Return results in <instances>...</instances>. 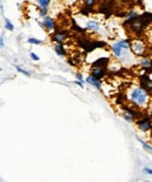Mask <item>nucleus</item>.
I'll list each match as a JSON object with an SVG mask.
<instances>
[{
    "label": "nucleus",
    "mask_w": 152,
    "mask_h": 182,
    "mask_svg": "<svg viewBox=\"0 0 152 182\" xmlns=\"http://www.w3.org/2000/svg\"><path fill=\"white\" fill-rule=\"evenodd\" d=\"M127 99L132 103L133 107L144 109L150 105V94L140 86H133L129 89Z\"/></svg>",
    "instance_id": "obj_1"
},
{
    "label": "nucleus",
    "mask_w": 152,
    "mask_h": 182,
    "mask_svg": "<svg viewBox=\"0 0 152 182\" xmlns=\"http://www.w3.org/2000/svg\"><path fill=\"white\" fill-rule=\"evenodd\" d=\"M137 128L142 133H150L152 131V119L151 116H142L136 120Z\"/></svg>",
    "instance_id": "obj_2"
},
{
    "label": "nucleus",
    "mask_w": 152,
    "mask_h": 182,
    "mask_svg": "<svg viewBox=\"0 0 152 182\" xmlns=\"http://www.w3.org/2000/svg\"><path fill=\"white\" fill-rule=\"evenodd\" d=\"M130 51L137 55V57H144L145 53H146V45L142 40L139 39H136L131 42V48Z\"/></svg>",
    "instance_id": "obj_3"
},
{
    "label": "nucleus",
    "mask_w": 152,
    "mask_h": 182,
    "mask_svg": "<svg viewBox=\"0 0 152 182\" xmlns=\"http://www.w3.org/2000/svg\"><path fill=\"white\" fill-rule=\"evenodd\" d=\"M111 52H112V54H113L116 58H117V59H122V60H124V59L128 57V54H129V51L122 48V47H120L117 42H115V44H113V45L111 46Z\"/></svg>",
    "instance_id": "obj_4"
},
{
    "label": "nucleus",
    "mask_w": 152,
    "mask_h": 182,
    "mask_svg": "<svg viewBox=\"0 0 152 182\" xmlns=\"http://www.w3.org/2000/svg\"><path fill=\"white\" fill-rule=\"evenodd\" d=\"M67 38H68V33L66 31H57L56 30L52 35V41H54L55 44H63Z\"/></svg>",
    "instance_id": "obj_5"
},
{
    "label": "nucleus",
    "mask_w": 152,
    "mask_h": 182,
    "mask_svg": "<svg viewBox=\"0 0 152 182\" xmlns=\"http://www.w3.org/2000/svg\"><path fill=\"white\" fill-rule=\"evenodd\" d=\"M106 67H93L91 68V75H94L97 79H103L106 75Z\"/></svg>",
    "instance_id": "obj_6"
},
{
    "label": "nucleus",
    "mask_w": 152,
    "mask_h": 182,
    "mask_svg": "<svg viewBox=\"0 0 152 182\" xmlns=\"http://www.w3.org/2000/svg\"><path fill=\"white\" fill-rule=\"evenodd\" d=\"M42 23H43V26L47 31H54L55 30V20L52 17H48V16L43 17Z\"/></svg>",
    "instance_id": "obj_7"
},
{
    "label": "nucleus",
    "mask_w": 152,
    "mask_h": 182,
    "mask_svg": "<svg viewBox=\"0 0 152 182\" xmlns=\"http://www.w3.org/2000/svg\"><path fill=\"white\" fill-rule=\"evenodd\" d=\"M86 81H87L89 85L94 86L96 89H102V82H101V79H97V78H95L94 75H88V76H87V79H86Z\"/></svg>",
    "instance_id": "obj_8"
},
{
    "label": "nucleus",
    "mask_w": 152,
    "mask_h": 182,
    "mask_svg": "<svg viewBox=\"0 0 152 182\" xmlns=\"http://www.w3.org/2000/svg\"><path fill=\"white\" fill-rule=\"evenodd\" d=\"M139 65L140 67L143 68V69H149V68H152V60L150 58H147V57H140L139 59Z\"/></svg>",
    "instance_id": "obj_9"
},
{
    "label": "nucleus",
    "mask_w": 152,
    "mask_h": 182,
    "mask_svg": "<svg viewBox=\"0 0 152 182\" xmlns=\"http://www.w3.org/2000/svg\"><path fill=\"white\" fill-rule=\"evenodd\" d=\"M100 23L96 21V20H88L87 24H86V30L88 31H94V32H97L100 30Z\"/></svg>",
    "instance_id": "obj_10"
},
{
    "label": "nucleus",
    "mask_w": 152,
    "mask_h": 182,
    "mask_svg": "<svg viewBox=\"0 0 152 182\" xmlns=\"http://www.w3.org/2000/svg\"><path fill=\"white\" fill-rule=\"evenodd\" d=\"M109 60L110 58H100L95 60L93 64H91V67H106V65L109 64Z\"/></svg>",
    "instance_id": "obj_11"
},
{
    "label": "nucleus",
    "mask_w": 152,
    "mask_h": 182,
    "mask_svg": "<svg viewBox=\"0 0 152 182\" xmlns=\"http://www.w3.org/2000/svg\"><path fill=\"white\" fill-rule=\"evenodd\" d=\"M54 50H55V53L59 57H66L67 55V51L64 48L63 44H56Z\"/></svg>",
    "instance_id": "obj_12"
},
{
    "label": "nucleus",
    "mask_w": 152,
    "mask_h": 182,
    "mask_svg": "<svg viewBox=\"0 0 152 182\" xmlns=\"http://www.w3.org/2000/svg\"><path fill=\"white\" fill-rule=\"evenodd\" d=\"M137 140L140 142L142 147H143V149H144L146 153H149V154H152V145H151V143L146 142V141H144L143 139H140V138H137Z\"/></svg>",
    "instance_id": "obj_13"
},
{
    "label": "nucleus",
    "mask_w": 152,
    "mask_h": 182,
    "mask_svg": "<svg viewBox=\"0 0 152 182\" xmlns=\"http://www.w3.org/2000/svg\"><path fill=\"white\" fill-rule=\"evenodd\" d=\"M116 42L120 45L122 48H124V50L130 51V48H131V42H130V40H128V39H122V40H118V41H116Z\"/></svg>",
    "instance_id": "obj_14"
},
{
    "label": "nucleus",
    "mask_w": 152,
    "mask_h": 182,
    "mask_svg": "<svg viewBox=\"0 0 152 182\" xmlns=\"http://www.w3.org/2000/svg\"><path fill=\"white\" fill-rule=\"evenodd\" d=\"M52 0H36V4L40 9H48Z\"/></svg>",
    "instance_id": "obj_15"
},
{
    "label": "nucleus",
    "mask_w": 152,
    "mask_h": 182,
    "mask_svg": "<svg viewBox=\"0 0 152 182\" xmlns=\"http://www.w3.org/2000/svg\"><path fill=\"white\" fill-rule=\"evenodd\" d=\"M122 116H123V119H124L125 121H128V122H133V121H135V117H133V115H131L130 113L125 112V110H123V114H122Z\"/></svg>",
    "instance_id": "obj_16"
},
{
    "label": "nucleus",
    "mask_w": 152,
    "mask_h": 182,
    "mask_svg": "<svg viewBox=\"0 0 152 182\" xmlns=\"http://www.w3.org/2000/svg\"><path fill=\"white\" fill-rule=\"evenodd\" d=\"M5 28L7 30V31H14V25H13V23L9 20V19H7V18H5Z\"/></svg>",
    "instance_id": "obj_17"
},
{
    "label": "nucleus",
    "mask_w": 152,
    "mask_h": 182,
    "mask_svg": "<svg viewBox=\"0 0 152 182\" xmlns=\"http://www.w3.org/2000/svg\"><path fill=\"white\" fill-rule=\"evenodd\" d=\"M27 42H28V44H32V45H38V46L43 44L42 40L36 39V38H28V39H27Z\"/></svg>",
    "instance_id": "obj_18"
},
{
    "label": "nucleus",
    "mask_w": 152,
    "mask_h": 182,
    "mask_svg": "<svg viewBox=\"0 0 152 182\" xmlns=\"http://www.w3.org/2000/svg\"><path fill=\"white\" fill-rule=\"evenodd\" d=\"M83 2V6H87V7H93L96 5V0H82Z\"/></svg>",
    "instance_id": "obj_19"
},
{
    "label": "nucleus",
    "mask_w": 152,
    "mask_h": 182,
    "mask_svg": "<svg viewBox=\"0 0 152 182\" xmlns=\"http://www.w3.org/2000/svg\"><path fill=\"white\" fill-rule=\"evenodd\" d=\"M15 69L18 71V72H19V73H21V74L26 75V76H29V75H31V73H29V72H27L26 69H24V68H21V67L15 66Z\"/></svg>",
    "instance_id": "obj_20"
},
{
    "label": "nucleus",
    "mask_w": 152,
    "mask_h": 182,
    "mask_svg": "<svg viewBox=\"0 0 152 182\" xmlns=\"http://www.w3.org/2000/svg\"><path fill=\"white\" fill-rule=\"evenodd\" d=\"M143 173L152 176V168H150V167H143Z\"/></svg>",
    "instance_id": "obj_21"
},
{
    "label": "nucleus",
    "mask_w": 152,
    "mask_h": 182,
    "mask_svg": "<svg viewBox=\"0 0 152 182\" xmlns=\"http://www.w3.org/2000/svg\"><path fill=\"white\" fill-rule=\"evenodd\" d=\"M29 57H31V59H32V60H34V61H39V60H40V58H39V57H38L35 53H33V52H31Z\"/></svg>",
    "instance_id": "obj_22"
},
{
    "label": "nucleus",
    "mask_w": 152,
    "mask_h": 182,
    "mask_svg": "<svg viewBox=\"0 0 152 182\" xmlns=\"http://www.w3.org/2000/svg\"><path fill=\"white\" fill-rule=\"evenodd\" d=\"M48 13V9H40V16L41 17H46Z\"/></svg>",
    "instance_id": "obj_23"
},
{
    "label": "nucleus",
    "mask_w": 152,
    "mask_h": 182,
    "mask_svg": "<svg viewBox=\"0 0 152 182\" xmlns=\"http://www.w3.org/2000/svg\"><path fill=\"white\" fill-rule=\"evenodd\" d=\"M76 79H77V80H80V81H82V82H83V80H84L81 73H76Z\"/></svg>",
    "instance_id": "obj_24"
},
{
    "label": "nucleus",
    "mask_w": 152,
    "mask_h": 182,
    "mask_svg": "<svg viewBox=\"0 0 152 182\" xmlns=\"http://www.w3.org/2000/svg\"><path fill=\"white\" fill-rule=\"evenodd\" d=\"M75 83H76L77 86H80L81 88H84V86H83V82H82V81H80V80H76V81H75Z\"/></svg>",
    "instance_id": "obj_25"
},
{
    "label": "nucleus",
    "mask_w": 152,
    "mask_h": 182,
    "mask_svg": "<svg viewBox=\"0 0 152 182\" xmlns=\"http://www.w3.org/2000/svg\"><path fill=\"white\" fill-rule=\"evenodd\" d=\"M2 47H4V38L0 37V48H2Z\"/></svg>",
    "instance_id": "obj_26"
},
{
    "label": "nucleus",
    "mask_w": 152,
    "mask_h": 182,
    "mask_svg": "<svg viewBox=\"0 0 152 182\" xmlns=\"http://www.w3.org/2000/svg\"><path fill=\"white\" fill-rule=\"evenodd\" d=\"M149 108H150V113H151L152 115V105H149Z\"/></svg>",
    "instance_id": "obj_27"
},
{
    "label": "nucleus",
    "mask_w": 152,
    "mask_h": 182,
    "mask_svg": "<svg viewBox=\"0 0 152 182\" xmlns=\"http://www.w3.org/2000/svg\"><path fill=\"white\" fill-rule=\"evenodd\" d=\"M67 1H70V2H74V1H77V0H67Z\"/></svg>",
    "instance_id": "obj_28"
},
{
    "label": "nucleus",
    "mask_w": 152,
    "mask_h": 182,
    "mask_svg": "<svg viewBox=\"0 0 152 182\" xmlns=\"http://www.w3.org/2000/svg\"><path fill=\"white\" fill-rule=\"evenodd\" d=\"M120 1H123V2H125V1H128V0H120Z\"/></svg>",
    "instance_id": "obj_29"
},
{
    "label": "nucleus",
    "mask_w": 152,
    "mask_h": 182,
    "mask_svg": "<svg viewBox=\"0 0 152 182\" xmlns=\"http://www.w3.org/2000/svg\"><path fill=\"white\" fill-rule=\"evenodd\" d=\"M151 74H152V68H151Z\"/></svg>",
    "instance_id": "obj_30"
},
{
    "label": "nucleus",
    "mask_w": 152,
    "mask_h": 182,
    "mask_svg": "<svg viewBox=\"0 0 152 182\" xmlns=\"http://www.w3.org/2000/svg\"><path fill=\"white\" fill-rule=\"evenodd\" d=\"M0 71H1V67H0Z\"/></svg>",
    "instance_id": "obj_31"
}]
</instances>
